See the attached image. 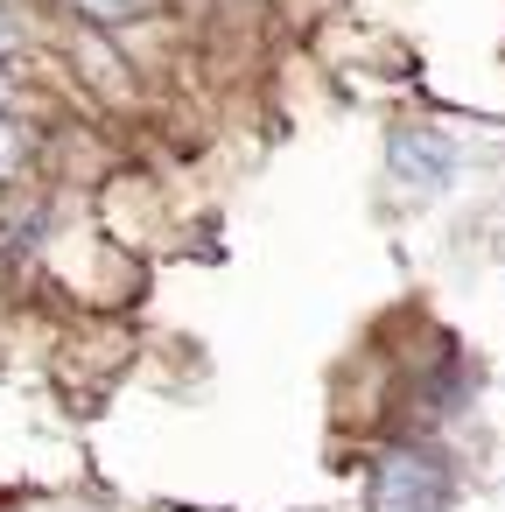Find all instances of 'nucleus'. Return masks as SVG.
I'll return each instance as SVG.
<instances>
[{"label":"nucleus","instance_id":"1","mask_svg":"<svg viewBox=\"0 0 505 512\" xmlns=\"http://www.w3.org/2000/svg\"><path fill=\"white\" fill-rule=\"evenodd\" d=\"M449 470L421 449H393L372 470V512H449Z\"/></svg>","mask_w":505,"mask_h":512},{"label":"nucleus","instance_id":"2","mask_svg":"<svg viewBox=\"0 0 505 512\" xmlns=\"http://www.w3.org/2000/svg\"><path fill=\"white\" fill-rule=\"evenodd\" d=\"M386 162H393V176L414 183V190H442V183L456 176V148H449L442 134H393Z\"/></svg>","mask_w":505,"mask_h":512},{"label":"nucleus","instance_id":"3","mask_svg":"<svg viewBox=\"0 0 505 512\" xmlns=\"http://www.w3.org/2000/svg\"><path fill=\"white\" fill-rule=\"evenodd\" d=\"M78 8H85V15H106V22H120V15H141L148 0H78Z\"/></svg>","mask_w":505,"mask_h":512},{"label":"nucleus","instance_id":"4","mask_svg":"<svg viewBox=\"0 0 505 512\" xmlns=\"http://www.w3.org/2000/svg\"><path fill=\"white\" fill-rule=\"evenodd\" d=\"M8 162H15V134H8V127H0V169H8Z\"/></svg>","mask_w":505,"mask_h":512},{"label":"nucleus","instance_id":"5","mask_svg":"<svg viewBox=\"0 0 505 512\" xmlns=\"http://www.w3.org/2000/svg\"><path fill=\"white\" fill-rule=\"evenodd\" d=\"M0 92H8V85H0Z\"/></svg>","mask_w":505,"mask_h":512}]
</instances>
